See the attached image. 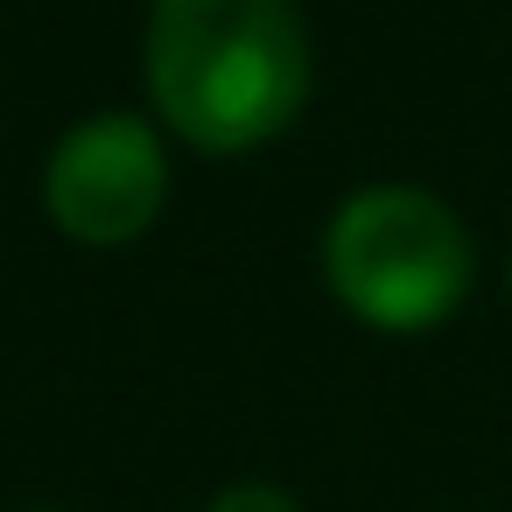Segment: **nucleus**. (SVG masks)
<instances>
[{"label":"nucleus","instance_id":"obj_6","mask_svg":"<svg viewBox=\"0 0 512 512\" xmlns=\"http://www.w3.org/2000/svg\"><path fill=\"white\" fill-rule=\"evenodd\" d=\"M36 512H50V505H36Z\"/></svg>","mask_w":512,"mask_h":512},{"label":"nucleus","instance_id":"obj_3","mask_svg":"<svg viewBox=\"0 0 512 512\" xmlns=\"http://www.w3.org/2000/svg\"><path fill=\"white\" fill-rule=\"evenodd\" d=\"M169 204V148L141 113L78 120L43 162V211L78 246H127Z\"/></svg>","mask_w":512,"mask_h":512},{"label":"nucleus","instance_id":"obj_4","mask_svg":"<svg viewBox=\"0 0 512 512\" xmlns=\"http://www.w3.org/2000/svg\"><path fill=\"white\" fill-rule=\"evenodd\" d=\"M204 512H302V498H295L288 484H267V477H239V484L211 491V505H204Z\"/></svg>","mask_w":512,"mask_h":512},{"label":"nucleus","instance_id":"obj_5","mask_svg":"<svg viewBox=\"0 0 512 512\" xmlns=\"http://www.w3.org/2000/svg\"><path fill=\"white\" fill-rule=\"evenodd\" d=\"M505 295H512V260H505Z\"/></svg>","mask_w":512,"mask_h":512},{"label":"nucleus","instance_id":"obj_2","mask_svg":"<svg viewBox=\"0 0 512 512\" xmlns=\"http://www.w3.org/2000/svg\"><path fill=\"white\" fill-rule=\"evenodd\" d=\"M477 246L449 197L421 183H365L323 225V288L386 337H421L463 309Z\"/></svg>","mask_w":512,"mask_h":512},{"label":"nucleus","instance_id":"obj_1","mask_svg":"<svg viewBox=\"0 0 512 512\" xmlns=\"http://www.w3.org/2000/svg\"><path fill=\"white\" fill-rule=\"evenodd\" d=\"M141 78L176 141L246 155L309 106V29L295 0H155Z\"/></svg>","mask_w":512,"mask_h":512}]
</instances>
